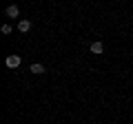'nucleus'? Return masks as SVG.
<instances>
[{
    "instance_id": "nucleus-1",
    "label": "nucleus",
    "mask_w": 133,
    "mask_h": 124,
    "mask_svg": "<svg viewBox=\"0 0 133 124\" xmlns=\"http://www.w3.org/2000/svg\"><path fill=\"white\" fill-rule=\"evenodd\" d=\"M20 62H22V60H20V56H7L5 64H7L9 69H18V67H20Z\"/></svg>"
},
{
    "instance_id": "nucleus-2",
    "label": "nucleus",
    "mask_w": 133,
    "mask_h": 124,
    "mask_svg": "<svg viewBox=\"0 0 133 124\" xmlns=\"http://www.w3.org/2000/svg\"><path fill=\"white\" fill-rule=\"evenodd\" d=\"M29 29H31V22H29V20H20V22H18V31H22V33H27Z\"/></svg>"
},
{
    "instance_id": "nucleus-3",
    "label": "nucleus",
    "mask_w": 133,
    "mask_h": 124,
    "mask_svg": "<svg viewBox=\"0 0 133 124\" xmlns=\"http://www.w3.org/2000/svg\"><path fill=\"white\" fill-rule=\"evenodd\" d=\"M5 13L9 16V18H16V16L20 13V9H18V7H16V5H11V7H7V11H5Z\"/></svg>"
},
{
    "instance_id": "nucleus-4",
    "label": "nucleus",
    "mask_w": 133,
    "mask_h": 124,
    "mask_svg": "<svg viewBox=\"0 0 133 124\" xmlns=\"http://www.w3.org/2000/svg\"><path fill=\"white\" fill-rule=\"evenodd\" d=\"M102 51H104V44L102 42H93L91 44V53H102Z\"/></svg>"
},
{
    "instance_id": "nucleus-5",
    "label": "nucleus",
    "mask_w": 133,
    "mask_h": 124,
    "mask_svg": "<svg viewBox=\"0 0 133 124\" xmlns=\"http://www.w3.org/2000/svg\"><path fill=\"white\" fill-rule=\"evenodd\" d=\"M31 73H38L40 75V73H44V67L40 64V62H36V64H31Z\"/></svg>"
},
{
    "instance_id": "nucleus-6",
    "label": "nucleus",
    "mask_w": 133,
    "mask_h": 124,
    "mask_svg": "<svg viewBox=\"0 0 133 124\" xmlns=\"http://www.w3.org/2000/svg\"><path fill=\"white\" fill-rule=\"evenodd\" d=\"M0 31H2V33H11V24H2V27H0Z\"/></svg>"
}]
</instances>
